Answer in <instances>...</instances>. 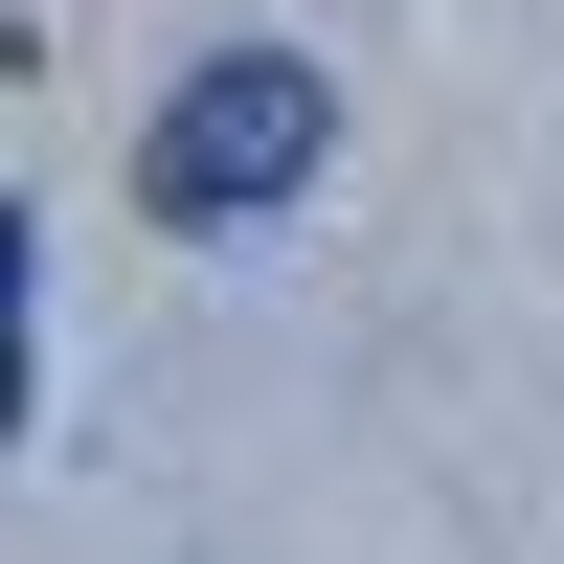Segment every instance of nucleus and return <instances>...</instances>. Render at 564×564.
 Here are the masks:
<instances>
[{
  "label": "nucleus",
  "instance_id": "1",
  "mask_svg": "<svg viewBox=\"0 0 564 564\" xmlns=\"http://www.w3.org/2000/svg\"><path fill=\"white\" fill-rule=\"evenodd\" d=\"M316 159H339L316 45H204V68L159 90V135H135V204H159V226H271Z\"/></svg>",
  "mask_w": 564,
  "mask_h": 564
}]
</instances>
